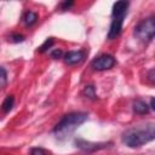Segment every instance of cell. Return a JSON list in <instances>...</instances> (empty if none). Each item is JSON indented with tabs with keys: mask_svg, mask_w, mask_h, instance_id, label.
Masks as SVG:
<instances>
[{
	"mask_svg": "<svg viewBox=\"0 0 155 155\" xmlns=\"http://www.w3.org/2000/svg\"><path fill=\"white\" fill-rule=\"evenodd\" d=\"M6 82H7V73L2 67H0V88L4 87Z\"/></svg>",
	"mask_w": 155,
	"mask_h": 155,
	"instance_id": "obj_14",
	"label": "cell"
},
{
	"mask_svg": "<svg viewBox=\"0 0 155 155\" xmlns=\"http://www.w3.org/2000/svg\"><path fill=\"white\" fill-rule=\"evenodd\" d=\"M54 44V40H53V38H48V39H46L45 40V42L39 47V52H45V51H47L48 48H51V46Z\"/></svg>",
	"mask_w": 155,
	"mask_h": 155,
	"instance_id": "obj_12",
	"label": "cell"
},
{
	"mask_svg": "<svg viewBox=\"0 0 155 155\" xmlns=\"http://www.w3.org/2000/svg\"><path fill=\"white\" fill-rule=\"evenodd\" d=\"M134 34L142 41H151L155 35V19L154 17H149L147 19L140 21L136 28Z\"/></svg>",
	"mask_w": 155,
	"mask_h": 155,
	"instance_id": "obj_3",
	"label": "cell"
},
{
	"mask_svg": "<svg viewBox=\"0 0 155 155\" xmlns=\"http://www.w3.org/2000/svg\"><path fill=\"white\" fill-rule=\"evenodd\" d=\"M88 115L86 113H69L64 115L61 121L54 126L53 133L57 138L64 139L69 134H71L80 125H82L87 120Z\"/></svg>",
	"mask_w": 155,
	"mask_h": 155,
	"instance_id": "obj_2",
	"label": "cell"
},
{
	"mask_svg": "<svg viewBox=\"0 0 155 155\" xmlns=\"http://www.w3.org/2000/svg\"><path fill=\"white\" fill-rule=\"evenodd\" d=\"M149 80H150L151 82H154V69H151V70L149 71Z\"/></svg>",
	"mask_w": 155,
	"mask_h": 155,
	"instance_id": "obj_19",
	"label": "cell"
},
{
	"mask_svg": "<svg viewBox=\"0 0 155 155\" xmlns=\"http://www.w3.org/2000/svg\"><path fill=\"white\" fill-rule=\"evenodd\" d=\"M50 54H51V57H52V58L58 59V58H62V57H63V51H62L61 48H56V50H53Z\"/></svg>",
	"mask_w": 155,
	"mask_h": 155,
	"instance_id": "obj_17",
	"label": "cell"
},
{
	"mask_svg": "<svg viewBox=\"0 0 155 155\" xmlns=\"http://www.w3.org/2000/svg\"><path fill=\"white\" fill-rule=\"evenodd\" d=\"M116 61L111 54H101L98 57H96L92 62H91V67L94 70L98 71H103V70H108L110 68H113L115 65Z\"/></svg>",
	"mask_w": 155,
	"mask_h": 155,
	"instance_id": "obj_4",
	"label": "cell"
},
{
	"mask_svg": "<svg viewBox=\"0 0 155 155\" xmlns=\"http://www.w3.org/2000/svg\"><path fill=\"white\" fill-rule=\"evenodd\" d=\"M63 59L67 64L69 65H75L81 63L85 59V52L79 50V51H69L63 54Z\"/></svg>",
	"mask_w": 155,
	"mask_h": 155,
	"instance_id": "obj_7",
	"label": "cell"
},
{
	"mask_svg": "<svg viewBox=\"0 0 155 155\" xmlns=\"http://www.w3.org/2000/svg\"><path fill=\"white\" fill-rule=\"evenodd\" d=\"M149 108H150L151 110H154V109H155V107H154V98H151V99H150V107H149Z\"/></svg>",
	"mask_w": 155,
	"mask_h": 155,
	"instance_id": "obj_20",
	"label": "cell"
},
{
	"mask_svg": "<svg viewBox=\"0 0 155 155\" xmlns=\"http://www.w3.org/2000/svg\"><path fill=\"white\" fill-rule=\"evenodd\" d=\"M111 17H113V19H111V24H110V28L108 31V39H110V40L115 39L121 33L124 19H125V16H111Z\"/></svg>",
	"mask_w": 155,
	"mask_h": 155,
	"instance_id": "obj_6",
	"label": "cell"
},
{
	"mask_svg": "<svg viewBox=\"0 0 155 155\" xmlns=\"http://www.w3.org/2000/svg\"><path fill=\"white\" fill-rule=\"evenodd\" d=\"M132 109H133V111L136 113V114H138V115H144V114H148L149 113V105L145 103V102H143L142 99H136L134 102H133V104H132Z\"/></svg>",
	"mask_w": 155,
	"mask_h": 155,
	"instance_id": "obj_9",
	"label": "cell"
},
{
	"mask_svg": "<svg viewBox=\"0 0 155 155\" xmlns=\"http://www.w3.org/2000/svg\"><path fill=\"white\" fill-rule=\"evenodd\" d=\"M155 138V126L153 122L143 127H132L122 133L121 140L130 148H139Z\"/></svg>",
	"mask_w": 155,
	"mask_h": 155,
	"instance_id": "obj_1",
	"label": "cell"
},
{
	"mask_svg": "<svg viewBox=\"0 0 155 155\" xmlns=\"http://www.w3.org/2000/svg\"><path fill=\"white\" fill-rule=\"evenodd\" d=\"M84 93H85L88 98H91V99H96V92H94V87H93L92 85L86 86L85 90H84Z\"/></svg>",
	"mask_w": 155,
	"mask_h": 155,
	"instance_id": "obj_13",
	"label": "cell"
},
{
	"mask_svg": "<svg viewBox=\"0 0 155 155\" xmlns=\"http://www.w3.org/2000/svg\"><path fill=\"white\" fill-rule=\"evenodd\" d=\"M13 104H15V98H13V96H7V97L5 98V101L2 102V104H1V109H2L5 113H8V111L13 108Z\"/></svg>",
	"mask_w": 155,
	"mask_h": 155,
	"instance_id": "obj_11",
	"label": "cell"
},
{
	"mask_svg": "<svg viewBox=\"0 0 155 155\" xmlns=\"http://www.w3.org/2000/svg\"><path fill=\"white\" fill-rule=\"evenodd\" d=\"M110 144L111 143H94V142H88V140H85V139H81V138L75 139V145L79 149H81L84 151H87V153H92V151H97V150L104 149V148H107Z\"/></svg>",
	"mask_w": 155,
	"mask_h": 155,
	"instance_id": "obj_5",
	"label": "cell"
},
{
	"mask_svg": "<svg viewBox=\"0 0 155 155\" xmlns=\"http://www.w3.org/2000/svg\"><path fill=\"white\" fill-rule=\"evenodd\" d=\"M73 5H74V2H73V1H64V2H62V4H61V8H62L63 11H65V10H69Z\"/></svg>",
	"mask_w": 155,
	"mask_h": 155,
	"instance_id": "obj_18",
	"label": "cell"
},
{
	"mask_svg": "<svg viewBox=\"0 0 155 155\" xmlns=\"http://www.w3.org/2000/svg\"><path fill=\"white\" fill-rule=\"evenodd\" d=\"M128 5V1H116L113 5L111 16H126Z\"/></svg>",
	"mask_w": 155,
	"mask_h": 155,
	"instance_id": "obj_8",
	"label": "cell"
},
{
	"mask_svg": "<svg viewBox=\"0 0 155 155\" xmlns=\"http://www.w3.org/2000/svg\"><path fill=\"white\" fill-rule=\"evenodd\" d=\"M30 155H48V153L44 148H31L30 149Z\"/></svg>",
	"mask_w": 155,
	"mask_h": 155,
	"instance_id": "obj_15",
	"label": "cell"
},
{
	"mask_svg": "<svg viewBox=\"0 0 155 155\" xmlns=\"http://www.w3.org/2000/svg\"><path fill=\"white\" fill-rule=\"evenodd\" d=\"M8 40L12 41V42H22V41L24 40V36L21 35V34H12Z\"/></svg>",
	"mask_w": 155,
	"mask_h": 155,
	"instance_id": "obj_16",
	"label": "cell"
},
{
	"mask_svg": "<svg viewBox=\"0 0 155 155\" xmlns=\"http://www.w3.org/2000/svg\"><path fill=\"white\" fill-rule=\"evenodd\" d=\"M38 21V13L34 12V11H27L23 16V22L27 27H30L33 25L35 22Z\"/></svg>",
	"mask_w": 155,
	"mask_h": 155,
	"instance_id": "obj_10",
	"label": "cell"
}]
</instances>
